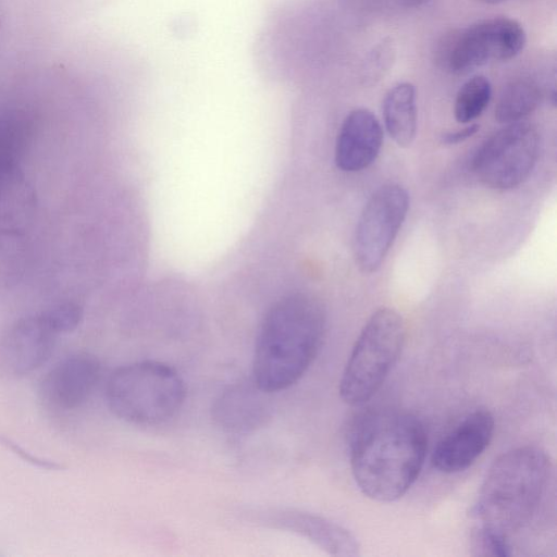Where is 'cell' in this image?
<instances>
[{
    "label": "cell",
    "mask_w": 557,
    "mask_h": 557,
    "mask_svg": "<svg viewBox=\"0 0 557 557\" xmlns=\"http://www.w3.org/2000/svg\"><path fill=\"white\" fill-rule=\"evenodd\" d=\"M428 437L411 413L376 412L355 426L350 438V468L359 490L369 498L388 503L406 494L424 463Z\"/></svg>",
    "instance_id": "6da1fadb"
},
{
    "label": "cell",
    "mask_w": 557,
    "mask_h": 557,
    "mask_svg": "<svg viewBox=\"0 0 557 557\" xmlns=\"http://www.w3.org/2000/svg\"><path fill=\"white\" fill-rule=\"evenodd\" d=\"M325 310L309 294L275 302L260 325L253 355V383L264 393L286 389L307 372L321 347Z\"/></svg>",
    "instance_id": "7a4b0ae2"
},
{
    "label": "cell",
    "mask_w": 557,
    "mask_h": 557,
    "mask_svg": "<svg viewBox=\"0 0 557 557\" xmlns=\"http://www.w3.org/2000/svg\"><path fill=\"white\" fill-rule=\"evenodd\" d=\"M552 465L535 446H520L500 455L486 473L471 517L479 525L506 536L522 528L545 493Z\"/></svg>",
    "instance_id": "3957f363"
},
{
    "label": "cell",
    "mask_w": 557,
    "mask_h": 557,
    "mask_svg": "<svg viewBox=\"0 0 557 557\" xmlns=\"http://www.w3.org/2000/svg\"><path fill=\"white\" fill-rule=\"evenodd\" d=\"M106 398L117 418L154 425L173 418L185 399L180 374L159 361H138L115 369L108 379Z\"/></svg>",
    "instance_id": "277c9868"
},
{
    "label": "cell",
    "mask_w": 557,
    "mask_h": 557,
    "mask_svg": "<svg viewBox=\"0 0 557 557\" xmlns=\"http://www.w3.org/2000/svg\"><path fill=\"white\" fill-rule=\"evenodd\" d=\"M406 338L401 315L392 308L374 311L362 327L339 381V395L350 406L368 401L397 362Z\"/></svg>",
    "instance_id": "5b68a950"
},
{
    "label": "cell",
    "mask_w": 557,
    "mask_h": 557,
    "mask_svg": "<svg viewBox=\"0 0 557 557\" xmlns=\"http://www.w3.org/2000/svg\"><path fill=\"white\" fill-rule=\"evenodd\" d=\"M525 42L524 28L518 21L494 16L449 34L441 42L437 57L446 71L459 75L490 62L510 60Z\"/></svg>",
    "instance_id": "8992f818"
},
{
    "label": "cell",
    "mask_w": 557,
    "mask_h": 557,
    "mask_svg": "<svg viewBox=\"0 0 557 557\" xmlns=\"http://www.w3.org/2000/svg\"><path fill=\"white\" fill-rule=\"evenodd\" d=\"M540 134L529 122L506 124L490 136L472 160L476 177L494 189H510L523 183L534 169Z\"/></svg>",
    "instance_id": "52a82bcc"
},
{
    "label": "cell",
    "mask_w": 557,
    "mask_h": 557,
    "mask_svg": "<svg viewBox=\"0 0 557 557\" xmlns=\"http://www.w3.org/2000/svg\"><path fill=\"white\" fill-rule=\"evenodd\" d=\"M409 209L407 190L397 184L377 188L359 216L354 236V258L363 273L375 272L383 263Z\"/></svg>",
    "instance_id": "ba28073f"
},
{
    "label": "cell",
    "mask_w": 557,
    "mask_h": 557,
    "mask_svg": "<svg viewBox=\"0 0 557 557\" xmlns=\"http://www.w3.org/2000/svg\"><path fill=\"white\" fill-rule=\"evenodd\" d=\"M59 334L41 312L23 317L0 333V376L20 379L50 358Z\"/></svg>",
    "instance_id": "9c48e42d"
},
{
    "label": "cell",
    "mask_w": 557,
    "mask_h": 557,
    "mask_svg": "<svg viewBox=\"0 0 557 557\" xmlns=\"http://www.w3.org/2000/svg\"><path fill=\"white\" fill-rule=\"evenodd\" d=\"M101 366L91 354L77 352L57 362L39 382L42 404L54 410L81 407L92 394L100 379Z\"/></svg>",
    "instance_id": "30bf717a"
},
{
    "label": "cell",
    "mask_w": 557,
    "mask_h": 557,
    "mask_svg": "<svg viewBox=\"0 0 557 557\" xmlns=\"http://www.w3.org/2000/svg\"><path fill=\"white\" fill-rule=\"evenodd\" d=\"M494 425V417L486 409L469 413L437 443L432 454L433 466L444 473L466 470L490 445Z\"/></svg>",
    "instance_id": "8fae6325"
},
{
    "label": "cell",
    "mask_w": 557,
    "mask_h": 557,
    "mask_svg": "<svg viewBox=\"0 0 557 557\" xmlns=\"http://www.w3.org/2000/svg\"><path fill=\"white\" fill-rule=\"evenodd\" d=\"M257 520L271 528L297 533L331 555H360L357 539L347 529L323 517L294 509H280L258 513Z\"/></svg>",
    "instance_id": "7c38bea8"
},
{
    "label": "cell",
    "mask_w": 557,
    "mask_h": 557,
    "mask_svg": "<svg viewBox=\"0 0 557 557\" xmlns=\"http://www.w3.org/2000/svg\"><path fill=\"white\" fill-rule=\"evenodd\" d=\"M383 129L368 109L350 111L342 123L335 146V163L345 172H358L371 165L381 150Z\"/></svg>",
    "instance_id": "4fadbf2b"
},
{
    "label": "cell",
    "mask_w": 557,
    "mask_h": 557,
    "mask_svg": "<svg viewBox=\"0 0 557 557\" xmlns=\"http://www.w3.org/2000/svg\"><path fill=\"white\" fill-rule=\"evenodd\" d=\"M382 114L386 131L399 147H409L417 133L416 88L409 82L397 83L385 94Z\"/></svg>",
    "instance_id": "5bb4252c"
},
{
    "label": "cell",
    "mask_w": 557,
    "mask_h": 557,
    "mask_svg": "<svg viewBox=\"0 0 557 557\" xmlns=\"http://www.w3.org/2000/svg\"><path fill=\"white\" fill-rule=\"evenodd\" d=\"M542 100L540 85L530 77H518L509 81L497 97L494 115L502 124L521 121L531 114Z\"/></svg>",
    "instance_id": "9a60e30c"
},
{
    "label": "cell",
    "mask_w": 557,
    "mask_h": 557,
    "mask_svg": "<svg viewBox=\"0 0 557 557\" xmlns=\"http://www.w3.org/2000/svg\"><path fill=\"white\" fill-rule=\"evenodd\" d=\"M32 136L33 122L25 111L0 112V164H20Z\"/></svg>",
    "instance_id": "2e32d148"
},
{
    "label": "cell",
    "mask_w": 557,
    "mask_h": 557,
    "mask_svg": "<svg viewBox=\"0 0 557 557\" xmlns=\"http://www.w3.org/2000/svg\"><path fill=\"white\" fill-rule=\"evenodd\" d=\"M257 389L239 386L224 393L215 408L219 421L235 430L252 426L262 409Z\"/></svg>",
    "instance_id": "e0dca14e"
},
{
    "label": "cell",
    "mask_w": 557,
    "mask_h": 557,
    "mask_svg": "<svg viewBox=\"0 0 557 557\" xmlns=\"http://www.w3.org/2000/svg\"><path fill=\"white\" fill-rule=\"evenodd\" d=\"M492 98V85L487 77L475 75L466 81L459 88L454 103V115L457 122L466 124L479 117Z\"/></svg>",
    "instance_id": "ac0fdd59"
},
{
    "label": "cell",
    "mask_w": 557,
    "mask_h": 557,
    "mask_svg": "<svg viewBox=\"0 0 557 557\" xmlns=\"http://www.w3.org/2000/svg\"><path fill=\"white\" fill-rule=\"evenodd\" d=\"M471 548L476 556L508 557L511 555L508 536L482 525H478L472 532Z\"/></svg>",
    "instance_id": "d6986e66"
},
{
    "label": "cell",
    "mask_w": 557,
    "mask_h": 557,
    "mask_svg": "<svg viewBox=\"0 0 557 557\" xmlns=\"http://www.w3.org/2000/svg\"><path fill=\"white\" fill-rule=\"evenodd\" d=\"M40 312L58 334L74 331L83 319V309L72 301L53 305Z\"/></svg>",
    "instance_id": "ffe728a7"
},
{
    "label": "cell",
    "mask_w": 557,
    "mask_h": 557,
    "mask_svg": "<svg viewBox=\"0 0 557 557\" xmlns=\"http://www.w3.org/2000/svg\"><path fill=\"white\" fill-rule=\"evenodd\" d=\"M0 442L5 445L8 448H10L12 451H14L16 455H18L21 458L26 460L27 462L33 463L34 466L41 467L44 469H60L62 468L61 465L45 460L41 458H38L29 453H27L24 448L20 447L16 443L11 441L8 437H0Z\"/></svg>",
    "instance_id": "44dd1931"
},
{
    "label": "cell",
    "mask_w": 557,
    "mask_h": 557,
    "mask_svg": "<svg viewBox=\"0 0 557 557\" xmlns=\"http://www.w3.org/2000/svg\"><path fill=\"white\" fill-rule=\"evenodd\" d=\"M478 129V124H470L462 129L444 134L442 136V141L447 145H456L473 136Z\"/></svg>",
    "instance_id": "7402d4cb"
},
{
    "label": "cell",
    "mask_w": 557,
    "mask_h": 557,
    "mask_svg": "<svg viewBox=\"0 0 557 557\" xmlns=\"http://www.w3.org/2000/svg\"><path fill=\"white\" fill-rule=\"evenodd\" d=\"M478 1L483 2V3H487V4H497V3L505 2L507 0H478Z\"/></svg>",
    "instance_id": "603a6c76"
}]
</instances>
